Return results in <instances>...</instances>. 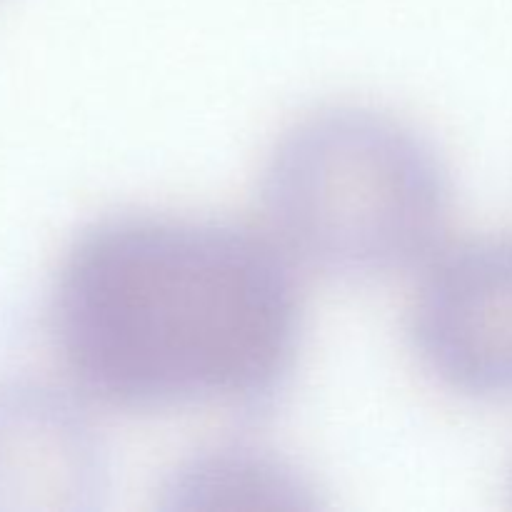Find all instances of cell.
<instances>
[{"label": "cell", "mask_w": 512, "mask_h": 512, "mask_svg": "<svg viewBox=\"0 0 512 512\" xmlns=\"http://www.w3.org/2000/svg\"><path fill=\"white\" fill-rule=\"evenodd\" d=\"M450 180L413 125L325 105L280 133L258 180V228L298 273L413 275L448 240Z\"/></svg>", "instance_id": "cell-2"}, {"label": "cell", "mask_w": 512, "mask_h": 512, "mask_svg": "<svg viewBox=\"0 0 512 512\" xmlns=\"http://www.w3.org/2000/svg\"><path fill=\"white\" fill-rule=\"evenodd\" d=\"M188 498L190 508L225 510V508H285L290 498L303 493L298 480L270 455L258 450H215L198 458L183 473L173 490Z\"/></svg>", "instance_id": "cell-4"}, {"label": "cell", "mask_w": 512, "mask_h": 512, "mask_svg": "<svg viewBox=\"0 0 512 512\" xmlns=\"http://www.w3.org/2000/svg\"><path fill=\"white\" fill-rule=\"evenodd\" d=\"M408 338L445 390L512 395V233L445 240L413 273Z\"/></svg>", "instance_id": "cell-3"}, {"label": "cell", "mask_w": 512, "mask_h": 512, "mask_svg": "<svg viewBox=\"0 0 512 512\" xmlns=\"http://www.w3.org/2000/svg\"><path fill=\"white\" fill-rule=\"evenodd\" d=\"M53 335L75 388L105 408L250 403L298 353V270L258 225L110 215L65 255Z\"/></svg>", "instance_id": "cell-1"}]
</instances>
